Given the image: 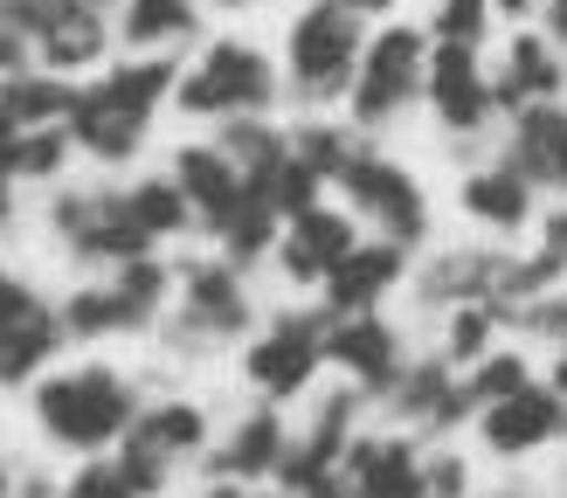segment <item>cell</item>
I'll return each instance as SVG.
<instances>
[{
	"instance_id": "1",
	"label": "cell",
	"mask_w": 567,
	"mask_h": 498,
	"mask_svg": "<svg viewBox=\"0 0 567 498\" xmlns=\"http://www.w3.org/2000/svg\"><path fill=\"white\" fill-rule=\"evenodd\" d=\"M35 423L49 443L63 450H97L118 429H132V395L111 367H83V374H55L35 387Z\"/></svg>"
},
{
	"instance_id": "2",
	"label": "cell",
	"mask_w": 567,
	"mask_h": 498,
	"mask_svg": "<svg viewBox=\"0 0 567 498\" xmlns=\"http://www.w3.org/2000/svg\"><path fill=\"white\" fill-rule=\"evenodd\" d=\"M360 55H367V35H360V14L353 8L319 0L311 14H298V28H291V83H298L305 97L353 91Z\"/></svg>"
},
{
	"instance_id": "3",
	"label": "cell",
	"mask_w": 567,
	"mask_h": 498,
	"mask_svg": "<svg viewBox=\"0 0 567 498\" xmlns=\"http://www.w3.org/2000/svg\"><path fill=\"white\" fill-rule=\"evenodd\" d=\"M422 76H430V42L402 21L381 28L360 55V76H353V125H388L422 91Z\"/></svg>"
},
{
	"instance_id": "4",
	"label": "cell",
	"mask_w": 567,
	"mask_h": 498,
	"mask_svg": "<svg viewBox=\"0 0 567 498\" xmlns=\"http://www.w3.org/2000/svg\"><path fill=\"white\" fill-rule=\"evenodd\" d=\"M332 180L353 194V208L374 221V229H388V242L409 249V242L430 236V201H422V187L394 159H381V153H347V166H339Z\"/></svg>"
},
{
	"instance_id": "5",
	"label": "cell",
	"mask_w": 567,
	"mask_h": 498,
	"mask_svg": "<svg viewBox=\"0 0 567 498\" xmlns=\"http://www.w3.org/2000/svg\"><path fill=\"white\" fill-rule=\"evenodd\" d=\"M422 91H430L436 118H443L450 132H477V125L498 111V83L485 76V63H477V42H436Z\"/></svg>"
},
{
	"instance_id": "6",
	"label": "cell",
	"mask_w": 567,
	"mask_h": 498,
	"mask_svg": "<svg viewBox=\"0 0 567 498\" xmlns=\"http://www.w3.org/2000/svg\"><path fill=\"white\" fill-rule=\"evenodd\" d=\"M181 104L187 111H264L270 104V63L243 42H215L202 76L181 83Z\"/></svg>"
},
{
	"instance_id": "7",
	"label": "cell",
	"mask_w": 567,
	"mask_h": 498,
	"mask_svg": "<svg viewBox=\"0 0 567 498\" xmlns=\"http://www.w3.org/2000/svg\"><path fill=\"white\" fill-rule=\"evenodd\" d=\"M567 429V402H560V387H519V395H505L485 408V423H477V436H485V450L498 457H533L540 443H554Z\"/></svg>"
},
{
	"instance_id": "8",
	"label": "cell",
	"mask_w": 567,
	"mask_h": 498,
	"mask_svg": "<svg viewBox=\"0 0 567 498\" xmlns=\"http://www.w3.org/2000/svg\"><path fill=\"white\" fill-rule=\"evenodd\" d=\"M505 166H519L533 187L567 194V104H526L513 111V138H505Z\"/></svg>"
},
{
	"instance_id": "9",
	"label": "cell",
	"mask_w": 567,
	"mask_h": 498,
	"mask_svg": "<svg viewBox=\"0 0 567 498\" xmlns=\"http://www.w3.org/2000/svg\"><path fill=\"white\" fill-rule=\"evenodd\" d=\"M319 353H326V325H311V319H277L270 340L249 346V381L264 387V395H298V387L311 381V367H319Z\"/></svg>"
},
{
	"instance_id": "10",
	"label": "cell",
	"mask_w": 567,
	"mask_h": 498,
	"mask_svg": "<svg viewBox=\"0 0 567 498\" xmlns=\"http://www.w3.org/2000/svg\"><path fill=\"white\" fill-rule=\"evenodd\" d=\"M347 478H353V498H430V470L394 436L347 443Z\"/></svg>"
},
{
	"instance_id": "11",
	"label": "cell",
	"mask_w": 567,
	"mask_h": 498,
	"mask_svg": "<svg viewBox=\"0 0 567 498\" xmlns=\"http://www.w3.org/2000/svg\"><path fill=\"white\" fill-rule=\"evenodd\" d=\"M498 83V111H526V104H547L567 91V63H560V42L554 35H513L505 49V70Z\"/></svg>"
},
{
	"instance_id": "12",
	"label": "cell",
	"mask_w": 567,
	"mask_h": 498,
	"mask_svg": "<svg viewBox=\"0 0 567 498\" xmlns=\"http://www.w3.org/2000/svg\"><path fill=\"white\" fill-rule=\"evenodd\" d=\"M55 229H63L83 257H138V242H146V229H138L132 201H55Z\"/></svg>"
},
{
	"instance_id": "13",
	"label": "cell",
	"mask_w": 567,
	"mask_h": 498,
	"mask_svg": "<svg viewBox=\"0 0 567 498\" xmlns=\"http://www.w3.org/2000/svg\"><path fill=\"white\" fill-rule=\"evenodd\" d=\"M457 201H464V215L471 221H485V229H498V236H513V229H526V215H533V180L519 174V166H477V174L457 187Z\"/></svg>"
},
{
	"instance_id": "14",
	"label": "cell",
	"mask_w": 567,
	"mask_h": 498,
	"mask_svg": "<svg viewBox=\"0 0 567 498\" xmlns=\"http://www.w3.org/2000/svg\"><path fill=\"white\" fill-rule=\"evenodd\" d=\"M394 277H402V242H353V257H339L326 277L332 312H367Z\"/></svg>"
},
{
	"instance_id": "15",
	"label": "cell",
	"mask_w": 567,
	"mask_h": 498,
	"mask_svg": "<svg viewBox=\"0 0 567 498\" xmlns=\"http://www.w3.org/2000/svg\"><path fill=\"white\" fill-rule=\"evenodd\" d=\"M326 353H332L353 381H367V387L394 381V360H402L394 332H388L381 319H367V312H339V325L326 332Z\"/></svg>"
},
{
	"instance_id": "16",
	"label": "cell",
	"mask_w": 567,
	"mask_h": 498,
	"mask_svg": "<svg viewBox=\"0 0 567 498\" xmlns=\"http://www.w3.org/2000/svg\"><path fill=\"white\" fill-rule=\"evenodd\" d=\"M353 221L347 215H332V208H298V229H291V242H284V270L291 277H332V263L339 257H353Z\"/></svg>"
},
{
	"instance_id": "17",
	"label": "cell",
	"mask_w": 567,
	"mask_h": 498,
	"mask_svg": "<svg viewBox=\"0 0 567 498\" xmlns=\"http://www.w3.org/2000/svg\"><path fill=\"white\" fill-rule=\"evenodd\" d=\"M174 174H181V194L215 221V229L236 215V201L249 194V180L236 174V159H229V153H208V146H187V153L174 159Z\"/></svg>"
},
{
	"instance_id": "18",
	"label": "cell",
	"mask_w": 567,
	"mask_h": 498,
	"mask_svg": "<svg viewBox=\"0 0 567 498\" xmlns=\"http://www.w3.org/2000/svg\"><path fill=\"white\" fill-rule=\"evenodd\" d=\"M70 132H76V146H91L97 159H125L138 146V132H146V118H132V111L97 83V91H83L70 104Z\"/></svg>"
},
{
	"instance_id": "19",
	"label": "cell",
	"mask_w": 567,
	"mask_h": 498,
	"mask_svg": "<svg viewBox=\"0 0 567 498\" xmlns=\"http://www.w3.org/2000/svg\"><path fill=\"white\" fill-rule=\"evenodd\" d=\"M55 346H63V340H55V319L35 312V304H28L21 319H8V325H0V387H21Z\"/></svg>"
},
{
	"instance_id": "20",
	"label": "cell",
	"mask_w": 567,
	"mask_h": 498,
	"mask_svg": "<svg viewBox=\"0 0 567 498\" xmlns=\"http://www.w3.org/2000/svg\"><path fill=\"white\" fill-rule=\"evenodd\" d=\"M229 478H257V470H277L284 464V423L277 415H249V423H236L229 436V450L215 457Z\"/></svg>"
},
{
	"instance_id": "21",
	"label": "cell",
	"mask_w": 567,
	"mask_h": 498,
	"mask_svg": "<svg viewBox=\"0 0 567 498\" xmlns=\"http://www.w3.org/2000/svg\"><path fill=\"white\" fill-rule=\"evenodd\" d=\"M132 443H146V450H159V457L202 450V408L166 402V408H153V415H132Z\"/></svg>"
},
{
	"instance_id": "22",
	"label": "cell",
	"mask_w": 567,
	"mask_h": 498,
	"mask_svg": "<svg viewBox=\"0 0 567 498\" xmlns=\"http://www.w3.org/2000/svg\"><path fill=\"white\" fill-rule=\"evenodd\" d=\"M104 49V28H97V14L91 8H63L49 28H42V55L55 70H76V63H91V55Z\"/></svg>"
},
{
	"instance_id": "23",
	"label": "cell",
	"mask_w": 567,
	"mask_h": 498,
	"mask_svg": "<svg viewBox=\"0 0 567 498\" xmlns=\"http://www.w3.org/2000/svg\"><path fill=\"white\" fill-rule=\"evenodd\" d=\"M0 104H8L21 125H49V118H70V104H76V97L63 91V83H42V76H14L8 91H0Z\"/></svg>"
},
{
	"instance_id": "24",
	"label": "cell",
	"mask_w": 567,
	"mask_h": 498,
	"mask_svg": "<svg viewBox=\"0 0 567 498\" xmlns=\"http://www.w3.org/2000/svg\"><path fill=\"white\" fill-rule=\"evenodd\" d=\"M125 201H132V215H138V229H146V236L187 229V194H181L174 180H146V187H132Z\"/></svg>"
},
{
	"instance_id": "25",
	"label": "cell",
	"mask_w": 567,
	"mask_h": 498,
	"mask_svg": "<svg viewBox=\"0 0 567 498\" xmlns=\"http://www.w3.org/2000/svg\"><path fill=\"white\" fill-rule=\"evenodd\" d=\"M187 304L202 312L215 332H236L243 325V298H236V284H229V270H194L187 277Z\"/></svg>"
},
{
	"instance_id": "26",
	"label": "cell",
	"mask_w": 567,
	"mask_h": 498,
	"mask_svg": "<svg viewBox=\"0 0 567 498\" xmlns=\"http://www.w3.org/2000/svg\"><path fill=\"white\" fill-rule=\"evenodd\" d=\"M277 215H284V208L270 201V194H264V187H249L243 201H236V215L221 221V236H229L236 257H257V249L270 242V221H277Z\"/></svg>"
},
{
	"instance_id": "27",
	"label": "cell",
	"mask_w": 567,
	"mask_h": 498,
	"mask_svg": "<svg viewBox=\"0 0 567 498\" xmlns=\"http://www.w3.org/2000/svg\"><path fill=\"white\" fill-rule=\"evenodd\" d=\"M492 319H498L492 298L457 304V312H450V332H443V353H450V360H485V346H492Z\"/></svg>"
},
{
	"instance_id": "28",
	"label": "cell",
	"mask_w": 567,
	"mask_h": 498,
	"mask_svg": "<svg viewBox=\"0 0 567 498\" xmlns=\"http://www.w3.org/2000/svg\"><path fill=\"white\" fill-rule=\"evenodd\" d=\"M166 83H174V70H166V63H132V70H111L104 91L118 97L132 118H153V104L166 97Z\"/></svg>"
},
{
	"instance_id": "29",
	"label": "cell",
	"mask_w": 567,
	"mask_h": 498,
	"mask_svg": "<svg viewBox=\"0 0 567 498\" xmlns=\"http://www.w3.org/2000/svg\"><path fill=\"white\" fill-rule=\"evenodd\" d=\"M471 402L477 408H492V402H505V395H519L526 387V360L519 353H485V360H471Z\"/></svg>"
},
{
	"instance_id": "30",
	"label": "cell",
	"mask_w": 567,
	"mask_h": 498,
	"mask_svg": "<svg viewBox=\"0 0 567 498\" xmlns=\"http://www.w3.org/2000/svg\"><path fill=\"white\" fill-rule=\"evenodd\" d=\"M498 0H436V42H485Z\"/></svg>"
},
{
	"instance_id": "31",
	"label": "cell",
	"mask_w": 567,
	"mask_h": 498,
	"mask_svg": "<svg viewBox=\"0 0 567 498\" xmlns=\"http://www.w3.org/2000/svg\"><path fill=\"white\" fill-rule=\"evenodd\" d=\"M159 291H166V277H159L153 263H132V270L118 277V291H111V304H118V325H138V319H153Z\"/></svg>"
},
{
	"instance_id": "32",
	"label": "cell",
	"mask_w": 567,
	"mask_h": 498,
	"mask_svg": "<svg viewBox=\"0 0 567 498\" xmlns=\"http://www.w3.org/2000/svg\"><path fill=\"white\" fill-rule=\"evenodd\" d=\"M187 28V0H132L125 8V42H159Z\"/></svg>"
},
{
	"instance_id": "33",
	"label": "cell",
	"mask_w": 567,
	"mask_h": 498,
	"mask_svg": "<svg viewBox=\"0 0 567 498\" xmlns=\"http://www.w3.org/2000/svg\"><path fill=\"white\" fill-rule=\"evenodd\" d=\"M8 166H14V174H55V166H63V138H55V132H21Z\"/></svg>"
},
{
	"instance_id": "34",
	"label": "cell",
	"mask_w": 567,
	"mask_h": 498,
	"mask_svg": "<svg viewBox=\"0 0 567 498\" xmlns=\"http://www.w3.org/2000/svg\"><path fill=\"white\" fill-rule=\"evenodd\" d=\"M63 498H132V478H125V470H83Z\"/></svg>"
},
{
	"instance_id": "35",
	"label": "cell",
	"mask_w": 567,
	"mask_h": 498,
	"mask_svg": "<svg viewBox=\"0 0 567 498\" xmlns=\"http://www.w3.org/2000/svg\"><path fill=\"white\" fill-rule=\"evenodd\" d=\"M28 304H35V298H28V284H14V277L0 270V325H8V319H21Z\"/></svg>"
},
{
	"instance_id": "36",
	"label": "cell",
	"mask_w": 567,
	"mask_h": 498,
	"mask_svg": "<svg viewBox=\"0 0 567 498\" xmlns=\"http://www.w3.org/2000/svg\"><path fill=\"white\" fill-rule=\"evenodd\" d=\"M540 249H554V257L567 263V208H554V215H547V242H540Z\"/></svg>"
},
{
	"instance_id": "37",
	"label": "cell",
	"mask_w": 567,
	"mask_h": 498,
	"mask_svg": "<svg viewBox=\"0 0 567 498\" xmlns=\"http://www.w3.org/2000/svg\"><path fill=\"white\" fill-rule=\"evenodd\" d=\"M540 14H547V35H554V42L567 49V0H547V8H540Z\"/></svg>"
},
{
	"instance_id": "38",
	"label": "cell",
	"mask_w": 567,
	"mask_h": 498,
	"mask_svg": "<svg viewBox=\"0 0 567 498\" xmlns=\"http://www.w3.org/2000/svg\"><path fill=\"white\" fill-rule=\"evenodd\" d=\"M14 138H21V118H14V111H8V104H0V159H8V153H14Z\"/></svg>"
},
{
	"instance_id": "39",
	"label": "cell",
	"mask_w": 567,
	"mask_h": 498,
	"mask_svg": "<svg viewBox=\"0 0 567 498\" xmlns=\"http://www.w3.org/2000/svg\"><path fill=\"white\" fill-rule=\"evenodd\" d=\"M332 8H353V14H381V8H394V0H332Z\"/></svg>"
},
{
	"instance_id": "40",
	"label": "cell",
	"mask_w": 567,
	"mask_h": 498,
	"mask_svg": "<svg viewBox=\"0 0 567 498\" xmlns=\"http://www.w3.org/2000/svg\"><path fill=\"white\" fill-rule=\"evenodd\" d=\"M533 8H547V0H498V14H513V21H519V14H533Z\"/></svg>"
},
{
	"instance_id": "41",
	"label": "cell",
	"mask_w": 567,
	"mask_h": 498,
	"mask_svg": "<svg viewBox=\"0 0 567 498\" xmlns=\"http://www.w3.org/2000/svg\"><path fill=\"white\" fill-rule=\"evenodd\" d=\"M14 63H21V42H14V35H0V70H14Z\"/></svg>"
},
{
	"instance_id": "42",
	"label": "cell",
	"mask_w": 567,
	"mask_h": 498,
	"mask_svg": "<svg viewBox=\"0 0 567 498\" xmlns=\"http://www.w3.org/2000/svg\"><path fill=\"white\" fill-rule=\"evenodd\" d=\"M8 174H14V166L0 159V221H8Z\"/></svg>"
},
{
	"instance_id": "43",
	"label": "cell",
	"mask_w": 567,
	"mask_h": 498,
	"mask_svg": "<svg viewBox=\"0 0 567 498\" xmlns=\"http://www.w3.org/2000/svg\"><path fill=\"white\" fill-rule=\"evenodd\" d=\"M208 498H243V491H229V485H221V491H208Z\"/></svg>"
},
{
	"instance_id": "44",
	"label": "cell",
	"mask_w": 567,
	"mask_h": 498,
	"mask_svg": "<svg viewBox=\"0 0 567 498\" xmlns=\"http://www.w3.org/2000/svg\"><path fill=\"white\" fill-rule=\"evenodd\" d=\"M221 8H249V0H221Z\"/></svg>"
},
{
	"instance_id": "45",
	"label": "cell",
	"mask_w": 567,
	"mask_h": 498,
	"mask_svg": "<svg viewBox=\"0 0 567 498\" xmlns=\"http://www.w3.org/2000/svg\"><path fill=\"white\" fill-rule=\"evenodd\" d=\"M0 498H8V470H0Z\"/></svg>"
},
{
	"instance_id": "46",
	"label": "cell",
	"mask_w": 567,
	"mask_h": 498,
	"mask_svg": "<svg viewBox=\"0 0 567 498\" xmlns=\"http://www.w3.org/2000/svg\"><path fill=\"white\" fill-rule=\"evenodd\" d=\"M63 8H83V0H63Z\"/></svg>"
}]
</instances>
